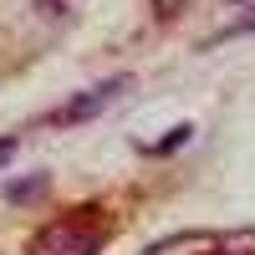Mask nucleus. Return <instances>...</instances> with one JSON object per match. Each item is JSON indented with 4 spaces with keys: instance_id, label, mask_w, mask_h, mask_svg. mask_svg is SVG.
Listing matches in <instances>:
<instances>
[{
    "instance_id": "obj_3",
    "label": "nucleus",
    "mask_w": 255,
    "mask_h": 255,
    "mask_svg": "<svg viewBox=\"0 0 255 255\" xmlns=\"http://www.w3.org/2000/svg\"><path fill=\"white\" fill-rule=\"evenodd\" d=\"M189 138H194V128H189V123H179L168 138H158V143H143V153H148V158H163V153H174V148H184Z\"/></svg>"
},
{
    "instance_id": "obj_4",
    "label": "nucleus",
    "mask_w": 255,
    "mask_h": 255,
    "mask_svg": "<svg viewBox=\"0 0 255 255\" xmlns=\"http://www.w3.org/2000/svg\"><path fill=\"white\" fill-rule=\"evenodd\" d=\"M235 36H255V10H245V15L235 20V26H225L220 36H209L204 46H220V41H235Z\"/></svg>"
},
{
    "instance_id": "obj_5",
    "label": "nucleus",
    "mask_w": 255,
    "mask_h": 255,
    "mask_svg": "<svg viewBox=\"0 0 255 255\" xmlns=\"http://www.w3.org/2000/svg\"><path fill=\"white\" fill-rule=\"evenodd\" d=\"M46 184V174H31V179H20V184H10V204H26V199H36V189Z\"/></svg>"
},
{
    "instance_id": "obj_8",
    "label": "nucleus",
    "mask_w": 255,
    "mask_h": 255,
    "mask_svg": "<svg viewBox=\"0 0 255 255\" xmlns=\"http://www.w3.org/2000/svg\"><path fill=\"white\" fill-rule=\"evenodd\" d=\"M235 5H255V0H235Z\"/></svg>"
},
{
    "instance_id": "obj_7",
    "label": "nucleus",
    "mask_w": 255,
    "mask_h": 255,
    "mask_svg": "<svg viewBox=\"0 0 255 255\" xmlns=\"http://www.w3.org/2000/svg\"><path fill=\"white\" fill-rule=\"evenodd\" d=\"M10 153H15V138H0V163H5Z\"/></svg>"
},
{
    "instance_id": "obj_2",
    "label": "nucleus",
    "mask_w": 255,
    "mask_h": 255,
    "mask_svg": "<svg viewBox=\"0 0 255 255\" xmlns=\"http://www.w3.org/2000/svg\"><path fill=\"white\" fill-rule=\"evenodd\" d=\"M128 87H133L128 77H108V82H97V87H87V92L67 97V102H61V108H56L46 123H51V128H77V123H92V118H97L102 108H108L113 97H123Z\"/></svg>"
},
{
    "instance_id": "obj_6",
    "label": "nucleus",
    "mask_w": 255,
    "mask_h": 255,
    "mask_svg": "<svg viewBox=\"0 0 255 255\" xmlns=\"http://www.w3.org/2000/svg\"><path fill=\"white\" fill-rule=\"evenodd\" d=\"M36 5L46 10V15H56V20H67V15L77 10V0H36Z\"/></svg>"
},
{
    "instance_id": "obj_1",
    "label": "nucleus",
    "mask_w": 255,
    "mask_h": 255,
    "mask_svg": "<svg viewBox=\"0 0 255 255\" xmlns=\"http://www.w3.org/2000/svg\"><path fill=\"white\" fill-rule=\"evenodd\" d=\"M102 245H108V230H102L92 215H67L56 220L51 230H41V240L31 245V255H97Z\"/></svg>"
}]
</instances>
